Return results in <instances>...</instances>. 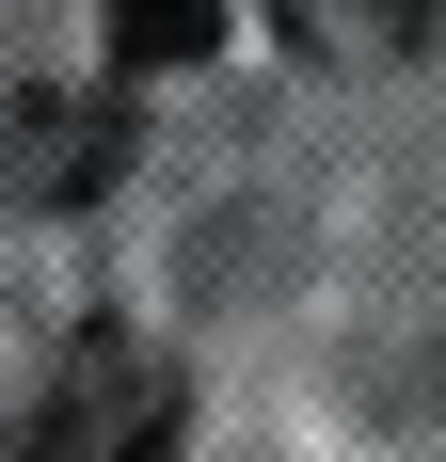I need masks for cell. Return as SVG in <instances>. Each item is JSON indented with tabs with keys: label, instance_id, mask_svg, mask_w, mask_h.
Here are the masks:
<instances>
[{
	"label": "cell",
	"instance_id": "cell-3",
	"mask_svg": "<svg viewBox=\"0 0 446 462\" xmlns=\"http://www.w3.org/2000/svg\"><path fill=\"white\" fill-rule=\"evenodd\" d=\"M223 16H239V0H112L96 32H112L128 80H176V64H208V48H223Z\"/></svg>",
	"mask_w": 446,
	"mask_h": 462
},
{
	"label": "cell",
	"instance_id": "cell-1",
	"mask_svg": "<svg viewBox=\"0 0 446 462\" xmlns=\"http://www.w3.org/2000/svg\"><path fill=\"white\" fill-rule=\"evenodd\" d=\"M160 447H176V367H160L144 335H112V319L64 351V383H48L33 430H16V462H160Z\"/></svg>",
	"mask_w": 446,
	"mask_h": 462
},
{
	"label": "cell",
	"instance_id": "cell-2",
	"mask_svg": "<svg viewBox=\"0 0 446 462\" xmlns=\"http://www.w3.org/2000/svg\"><path fill=\"white\" fill-rule=\"evenodd\" d=\"M271 32L303 48V64H399L431 32V0H271Z\"/></svg>",
	"mask_w": 446,
	"mask_h": 462
},
{
	"label": "cell",
	"instance_id": "cell-4",
	"mask_svg": "<svg viewBox=\"0 0 446 462\" xmlns=\"http://www.w3.org/2000/svg\"><path fill=\"white\" fill-rule=\"evenodd\" d=\"M16 176H33L48 208H64V191H96V176H112V112H96V96H80V112H64V96H33V112H16Z\"/></svg>",
	"mask_w": 446,
	"mask_h": 462
}]
</instances>
